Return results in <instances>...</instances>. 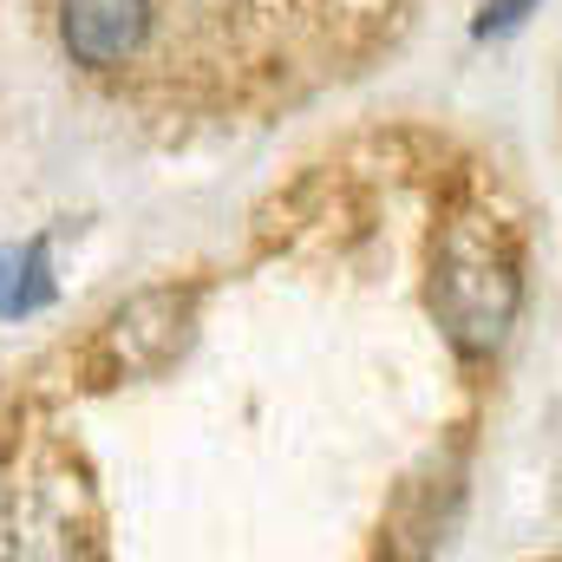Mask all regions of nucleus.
Returning a JSON list of instances; mask_svg holds the SVG:
<instances>
[{"instance_id":"1","label":"nucleus","mask_w":562,"mask_h":562,"mask_svg":"<svg viewBox=\"0 0 562 562\" xmlns=\"http://www.w3.org/2000/svg\"><path fill=\"white\" fill-rule=\"evenodd\" d=\"M524 307V276H517V249L491 216H458L438 236V262H431V314L445 327V340L477 360L497 353L510 321Z\"/></svg>"},{"instance_id":"2","label":"nucleus","mask_w":562,"mask_h":562,"mask_svg":"<svg viewBox=\"0 0 562 562\" xmlns=\"http://www.w3.org/2000/svg\"><path fill=\"white\" fill-rule=\"evenodd\" d=\"M196 307L203 294L196 288H144L125 307H112V321L99 327L86 367L99 386H125V380H157L170 373L190 340H196Z\"/></svg>"},{"instance_id":"3","label":"nucleus","mask_w":562,"mask_h":562,"mask_svg":"<svg viewBox=\"0 0 562 562\" xmlns=\"http://www.w3.org/2000/svg\"><path fill=\"white\" fill-rule=\"evenodd\" d=\"M59 40L79 66L112 72L150 40V0H59Z\"/></svg>"},{"instance_id":"4","label":"nucleus","mask_w":562,"mask_h":562,"mask_svg":"<svg viewBox=\"0 0 562 562\" xmlns=\"http://www.w3.org/2000/svg\"><path fill=\"white\" fill-rule=\"evenodd\" d=\"M53 301V276H46V243H20L0 256V321L33 314Z\"/></svg>"},{"instance_id":"5","label":"nucleus","mask_w":562,"mask_h":562,"mask_svg":"<svg viewBox=\"0 0 562 562\" xmlns=\"http://www.w3.org/2000/svg\"><path fill=\"white\" fill-rule=\"evenodd\" d=\"M537 0H477V20H471V33L477 40H491V33H510L524 13H530Z\"/></svg>"}]
</instances>
